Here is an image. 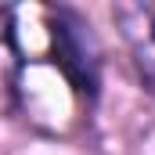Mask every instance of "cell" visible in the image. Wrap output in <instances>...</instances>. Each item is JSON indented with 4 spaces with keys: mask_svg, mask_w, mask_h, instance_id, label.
Instances as JSON below:
<instances>
[{
    "mask_svg": "<svg viewBox=\"0 0 155 155\" xmlns=\"http://www.w3.org/2000/svg\"><path fill=\"white\" fill-rule=\"evenodd\" d=\"M87 29L90 25H83V18H76L72 11H61L54 22V47H58L65 72L76 79V87L94 94L97 90V47Z\"/></svg>",
    "mask_w": 155,
    "mask_h": 155,
    "instance_id": "1",
    "label": "cell"
},
{
    "mask_svg": "<svg viewBox=\"0 0 155 155\" xmlns=\"http://www.w3.org/2000/svg\"><path fill=\"white\" fill-rule=\"evenodd\" d=\"M119 22H123L126 43L134 51V65H137L141 79L148 83V90L155 94V18H152V11H144V7H123Z\"/></svg>",
    "mask_w": 155,
    "mask_h": 155,
    "instance_id": "2",
    "label": "cell"
}]
</instances>
